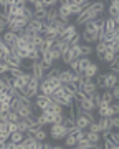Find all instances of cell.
<instances>
[{
	"label": "cell",
	"mask_w": 119,
	"mask_h": 149,
	"mask_svg": "<svg viewBox=\"0 0 119 149\" xmlns=\"http://www.w3.org/2000/svg\"><path fill=\"white\" fill-rule=\"evenodd\" d=\"M104 10H106V5H104L103 0H99V2H93L91 5L88 7V8H84V10L75 18V25L76 27H84L86 23L96 20V18H99V17H103Z\"/></svg>",
	"instance_id": "cell-1"
},
{
	"label": "cell",
	"mask_w": 119,
	"mask_h": 149,
	"mask_svg": "<svg viewBox=\"0 0 119 149\" xmlns=\"http://www.w3.org/2000/svg\"><path fill=\"white\" fill-rule=\"evenodd\" d=\"M71 129L66 128V126H63V124H51L50 126V131H48V136L51 139H55V141H61V139H65L68 134H70Z\"/></svg>",
	"instance_id": "cell-2"
},
{
	"label": "cell",
	"mask_w": 119,
	"mask_h": 149,
	"mask_svg": "<svg viewBox=\"0 0 119 149\" xmlns=\"http://www.w3.org/2000/svg\"><path fill=\"white\" fill-rule=\"evenodd\" d=\"M58 18L66 25L71 23V0H61L58 5Z\"/></svg>",
	"instance_id": "cell-3"
},
{
	"label": "cell",
	"mask_w": 119,
	"mask_h": 149,
	"mask_svg": "<svg viewBox=\"0 0 119 149\" xmlns=\"http://www.w3.org/2000/svg\"><path fill=\"white\" fill-rule=\"evenodd\" d=\"M30 35H37V33H42L43 35V22L37 20V18H33V20H30V23H28V27L25 28Z\"/></svg>",
	"instance_id": "cell-4"
},
{
	"label": "cell",
	"mask_w": 119,
	"mask_h": 149,
	"mask_svg": "<svg viewBox=\"0 0 119 149\" xmlns=\"http://www.w3.org/2000/svg\"><path fill=\"white\" fill-rule=\"evenodd\" d=\"M51 98L50 96H45V95H42V93H38V96L35 98V101H33V104L38 108V109H42L43 111L45 108H48L50 104H51Z\"/></svg>",
	"instance_id": "cell-5"
},
{
	"label": "cell",
	"mask_w": 119,
	"mask_h": 149,
	"mask_svg": "<svg viewBox=\"0 0 119 149\" xmlns=\"http://www.w3.org/2000/svg\"><path fill=\"white\" fill-rule=\"evenodd\" d=\"M35 104H33V106H28V104H20V108H18V114H20V118H22V119H27V118H32L33 114H35Z\"/></svg>",
	"instance_id": "cell-6"
},
{
	"label": "cell",
	"mask_w": 119,
	"mask_h": 149,
	"mask_svg": "<svg viewBox=\"0 0 119 149\" xmlns=\"http://www.w3.org/2000/svg\"><path fill=\"white\" fill-rule=\"evenodd\" d=\"M119 85V76L114 73H106V81H104V90H113L114 86Z\"/></svg>",
	"instance_id": "cell-7"
},
{
	"label": "cell",
	"mask_w": 119,
	"mask_h": 149,
	"mask_svg": "<svg viewBox=\"0 0 119 149\" xmlns=\"http://www.w3.org/2000/svg\"><path fill=\"white\" fill-rule=\"evenodd\" d=\"M75 123H76V128H78V129H83V131H86L88 126L91 124V121H89L86 116H83L81 113H78V111H76V121H75Z\"/></svg>",
	"instance_id": "cell-8"
},
{
	"label": "cell",
	"mask_w": 119,
	"mask_h": 149,
	"mask_svg": "<svg viewBox=\"0 0 119 149\" xmlns=\"http://www.w3.org/2000/svg\"><path fill=\"white\" fill-rule=\"evenodd\" d=\"M5 63L10 66V68H22L23 66V60L18 56V55H10L8 58L5 60Z\"/></svg>",
	"instance_id": "cell-9"
},
{
	"label": "cell",
	"mask_w": 119,
	"mask_h": 149,
	"mask_svg": "<svg viewBox=\"0 0 119 149\" xmlns=\"http://www.w3.org/2000/svg\"><path fill=\"white\" fill-rule=\"evenodd\" d=\"M98 124H99V131L101 133H109V131H113L111 128V118H98Z\"/></svg>",
	"instance_id": "cell-10"
},
{
	"label": "cell",
	"mask_w": 119,
	"mask_h": 149,
	"mask_svg": "<svg viewBox=\"0 0 119 149\" xmlns=\"http://www.w3.org/2000/svg\"><path fill=\"white\" fill-rule=\"evenodd\" d=\"M83 74H84L86 78H89V80L96 78L98 74H99V65H98V63H91L86 70H84V73H83Z\"/></svg>",
	"instance_id": "cell-11"
},
{
	"label": "cell",
	"mask_w": 119,
	"mask_h": 149,
	"mask_svg": "<svg viewBox=\"0 0 119 149\" xmlns=\"http://www.w3.org/2000/svg\"><path fill=\"white\" fill-rule=\"evenodd\" d=\"M2 38H3V43H5V45H8V47H13V45L17 43V38H18V35L7 30V32L2 35Z\"/></svg>",
	"instance_id": "cell-12"
},
{
	"label": "cell",
	"mask_w": 119,
	"mask_h": 149,
	"mask_svg": "<svg viewBox=\"0 0 119 149\" xmlns=\"http://www.w3.org/2000/svg\"><path fill=\"white\" fill-rule=\"evenodd\" d=\"M80 91H83L86 96H89V95H94L98 91V86L94 85V81H89V83H86V85H83V86H80Z\"/></svg>",
	"instance_id": "cell-13"
},
{
	"label": "cell",
	"mask_w": 119,
	"mask_h": 149,
	"mask_svg": "<svg viewBox=\"0 0 119 149\" xmlns=\"http://www.w3.org/2000/svg\"><path fill=\"white\" fill-rule=\"evenodd\" d=\"M55 47V40H51V38H45V42L42 43V47L38 48L40 50V55H46L50 53V50Z\"/></svg>",
	"instance_id": "cell-14"
},
{
	"label": "cell",
	"mask_w": 119,
	"mask_h": 149,
	"mask_svg": "<svg viewBox=\"0 0 119 149\" xmlns=\"http://www.w3.org/2000/svg\"><path fill=\"white\" fill-rule=\"evenodd\" d=\"M40 93H42V95H45V96H53L55 90L51 88V85H50L48 81L43 80V81H40Z\"/></svg>",
	"instance_id": "cell-15"
},
{
	"label": "cell",
	"mask_w": 119,
	"mask_h": 149,
	"mask_svg": "<svg viewBox=\"0 0 119 149\" xmlns=\"http://www.w3.org/2000/svg\"><path fill=\"white\" fill-rule=\"evenodd\" d=\"M108 13H109V17H113V18L119 15V0H111V2H109Z\"/></svg>",
	"instance_id": "cell-16"
},
{
	"label": "cell",
	"mask_w": 119,
	"mask_h": 149,
	"mask_svg": "<svg viewBox=\"0 0 119 149\" xmlns=\"http://www.w3.org/2000/svg\"><path fill=\"white\" fill-rule=\"evenodd\" d=\"M59 81L63 83V85H68L71 83V78H73V71L71 70H61V73H59Z\"/></svg>",
	"instance_id": "cell-17"
},
{
	"label": "cell",
	"mask_w": 119,
	"mask_h": 149,
	"mask_svg": "<svg viewBox=\"0 0 119 149\" xmlns=\"http://www.w3.org/2000/svg\"><path fill=\"white\" fill-rule=\"evenodd\" d=\"M25 138H27V134L22 133V131H15V133L10 134V141H12V143H15V144L23 143V141H25Z\"/></svg>",
	"instance_id": "cell-18"
},
{
	"label": "cell",
	"mask_w": 119,
	"mask_h": 149,
	"mask_svg": "<svg viewBox=\"0 0 119 149\" xmlns=\"http://www.w3.org/2000/svg\"><path fill=\"white\" fill-rule=\"evenodd\" d=\"M98 113V118H111V114H109V104H106V103H101V106L96 109Z\"/></svg>",
	"instance_id": "cell-19"
},
{
	"label": "cell",
	"mask_w": 119,
	"mask_h": 149,
	"mask_svg": "<svg viewBox=\"0 0 119 149\" xmlns=\"http://www.w3.org/2000/svg\"><path fill=\"white\" fill-rule=\"evenodd\" d=\"M45 80L51 85V88H53V90H58V88H61V86H63V83L59 81L58 76H45Z\"/></svg>",
	"instance_id": "cell-20"
},
{
	"label": "cell",
	"mask_w": 119,
	"mask_h": 149,
	"mask_svg": "<svg viewBox=\"0 0 119 149\" xmlns=\"http://www.w3.org/2000/svg\"><path fill=\"white\" fill-rule=\"evenodd\" d=\"M80 52H81V56H89L91 53H94V47L93 45H86V43H81L80 45Z\"/></svg>",
	"instance_id": "cell-21"
},
{
	"label": "cell",
	"mask_w": 119,
	"mask_h": 149,
	"mask_svg": "<svg viewBox=\"0 0 119 149\" xmlns=\"http://www.w3.org/2000/svg\"><path fill=\"white\" fill-rule=\"evenodd\" d=\"M86 139L89 141V143L93 144H99L103 139H101V134H98V133H91V131H86Z\"/></svg>",
	"instance_id": "cell-22"
},
{
	"label": "cell",
	"mask_w": 119,
	"mask_h": 149,
	"mask_svg": "<svg viewBox=\"0 0 119 149\" xmlns=\"http://www.w3.org/2000/svg\"><path fill=\"white\" fill-rule=\"evenodd\" d=\"M116 22H114L113 17H106V22H104V28H106V32H114L116 30Z\"/></svg>",
	"instance_id": "cell-23"
},
{
	"label": "cell",
	"mask_w": 119,
	"mask_h": 149,
	"mask_svg": "<svg viewBox=\"0 0 119 149\" xmlns=\"http://www.w3.org/2000/svg\"><path fill=\"white\" fill-rule=\"evenodd\" d=\"M101 100H103V103H106V104H113L114 98H113L111 90H104V93H101Z\"/></svg>",
	"instance_id": "cell-24"
},
{
	"label": "cell",
	"mask_w": 119,
	"mask_h": 149,
	"mask_svg": "<svg viewBox=\"0 0 119 149\" xmlns=\"http://www.w3.org/2000/svg\"><path fill=\"white\" fill-rule=\"evenodd\" d=\"M94 53H96L98 56H103V55L106 53V43L104 42H98L96 45H94Z\"/></svg>",
	"instance_id": "cell-25"
},
{
	"label": "cell",
	"mask_w": 119,
	"mask_h": 149,
	"mask_svg": "<svg viewBox=\"0 0 119 149\" xmlns=\"http://www.w3.org/2000/svg\"><path fill=\"white\" fill-rule=\"evenodd\" d=\"M43 42H45V37L42 35V33H37V35H33V38H32V45H33L35 48H40Z\"/></svg>",
	"instance_id": "cell-26"
},
{
	"label": "cell",
	"mask_w": 119,
	"mask_h": 149,
	"mask_svg": "<svg viewBox=\"0 0 119 149\" xmlns=\"http://www.w3.org/2000/svg\"><path fill=\"white\" fill-rule=\"evenodd\" d=\"M91 63H93V61L89 60V56H81V58H80V71L84 73V70H86Z\"/></svg>",
	"instance_id": "cell-27"
},
{
	"label": "cell",
	"mask_w": 119,
	"mask_h": 149,
	"mask_svg": "<svg viewBox=\"0 0 119 149\" xmlns=\"http://www.w3.org/2000/svg\"><path fill=\"white\" fill-rule=\"evenodd\" d=\"M33 136H35V139H37V141H40V143H46V138H48V134H46V131H45L43 128L38 129Z\"/></svg>",
	"instance_id": "cell-28"
},
{
	"label": "cell",
	"mask_w": 119,
	"mask_h": 149,
	"mask_svg": "<svg viewBox=\"0 0 119 149\" xmlns=\"http://www.w3.org/2000/svg\"><path fill=\"white\" fill-rule=\"evenodd\" d=\"M25 73H27V71H25V70L23 68H10V76L12 78H22V76H25Z\"/></svg>",
	"instance_id": "cell-29"
},
{
	"label": "cell",
	"mask_w": 119,
	"mask_h": 149,
	"mask_svg": "<svg viewBox=\"0 0 119 149\" xmlns=\"http://www.w3.org/2000/svg\"><path fill=\"white\" fill-rule=\"evenodd\" d=\"M104 81H106V73H99V74L96 76L94 85H96L99 90H104Z\"/></svg>",
	"instance_id": "cell-30"
},
{
	"label": "cell",
	"mask_w": 119,
	"mask_h": 149,
	"mask_svg": "<svg viewBox=\"0 0 119 149\" xmlns=\"http://www.w3.org/2000/svg\"><path fill=\"white\" fill-rule=\"evenodd\" d=\"M109 114H111V118L119 116V103L118 101H114L113 104H109Z\"/></svg>",
	"instance_id": "cell-31"
},
{
	"label": "cell",
	"mask_w": 119,
	"mask_h": 149,
	"mask_svg": "<svg viewBox=\"0 0 119 149\" xmlns=\"http://www.w3.org/2000/svg\"><path fill=\"white\" fill-rule=\"evenodd\" d=\"M76 119L75 118H70V116H65V121H63V126H66V128H70V129H73V128H76Z\"/></svg>",
	"instance_id": "cell-32"
},
{
	"label": "cell",
	"mask_w": 119,
	"mask_h": 149,
	"mask_svg": "<svg viewBox=\"0 0 119 149\" xmlns=\"http://www.w3.org/2000/svg\"><path fill=\"white\" fill-rule=\"evenodd\" d=\"M17 128H18V131H22V133H27V131H28L27 119H20V121L17 123Z\"/></svg>",
	"instance_id": "cell-33"
},
{
	"label": "cell",
	"mask_w": 119,
	"mask_h": 149,
	"mask_svg": "<svg viewBox=\"0 0 119 149\" xmlns=\"http://www.w3.org/2000/svg\"><path fill=\"white\" fill-rule=\"evenodd\" d=\"M48 55L51 56V60H53V61H58V60H61V53H59V50H56V48H51Z\"/></svg>",
	"instance_id": "cell-34"
},
{
	"label": "cell",
	"mask_w": 119,
	"mask_h": 149,
	"mask_svg": "<svg viewBox=\"0 0 119 149\" xmlns=\"http://www.w3.org/2000/svg\"><path fill=\"white\" fill-rule=\"evenodd\" d=\"M20 119H22V118H20V114H18L17 111H10V113H8V123H18Z\"/></svg>",
	"instance_id": "cell-35"
},
{
	"label": "cell",
	"mask_w": 119,
	"mask_h": 149,
	"mask_svg": "<svg viewBox=\"0 0 119 149\" xmlns=\"http://www.w3.org/2000/svg\"><path fill=\"white\" fill-rule=\"evenodd\" d=\"M18 56H20L23 61H27L28 56H30V52H28L27 48H18Z\"/></svg>",
	"instance_id": "cell-36"
},
{
	"label": "cell",
	"mask_w": 119,
	"mask_h": 149,
	"mask_svg": "<svg viewBox=\"0 0 119 149\" xmlns=\"http://www.w3.org/2000/svg\"><path fill=\"white\" fill-rule=\"evenodd\" d=\"M20 104H22V101H20L18 98H13V100H12V103H10V111H18Z\"/></svg>",
	"instance_id": "cell-37"
},
{
	"label": "cell",
	"mask_w": 119,
	"mask_h": 149,
	"mask_svg": "<svg viewBox=\"0 0 119 149\" xmlns=\"http://www.w3.org/2000/svg\"><path fill=\"white\" fill-rule=\"evenodd\" d=\"M93 101H94V104H96V109L99 106H101V103H103V100H101V93H94V95H93Z\"/></svg>",
	"instance_id": "cell-38"
},
{
	"label": "cell",
	"mask_w": 119,
	"mask_h": 149,
	"mask_svg": "<svg viewBox=\"0 0 119 149\" xmlns=\"http://www.w3.org/2000/svg\"><path fill=\"white\" fill-rule=\"evenodd\" d=\"M35 18L40 22H45L46 20V10H40V12H35Z\"/></svg>",
	"instance_id": "cell-39"
},
{
	"label": "cell",
	"mask_w": 119,
	"mask_h": 149,
	"mask_svg": "<svg viewBox=\"0 0 119 149\" xmlns=\"http://www.w3.org/2000/svg\"><path fill=\"white\" fill-rule=\"evenodd\" d=\"M86 131H91V133H98V134H101V131H99V124H98V123H91V124L88 126Z\"/></svg>",
	"instance_id": "cell-40"
},
{
	"label": "cell",
	"mask_w": 119,
	"mask_h": 149,
	"mask_svg": "<svg viewBox=\"0 0 119 149\" xmlns=\"http://www.w3.org/2000/svg\"><path fill=\"white\" fill-rule=\"evenodd\" d=\"M111 128H113V131H114V129L119 131V116H113V118H111Z\"/></svg>",
	"instance_id": "cell-41"
},
{
	"label": "cell",
	"mask_w": 119,
	"mask_h": 149,
	"mask_svg": "<svg viewBox=\"0 0 119 149\" xmlns=\"http://www.w3.org/2000/svg\"><path fill=\"white\" fill-rule=\"evenodd\" d=\"M10 139V133L8 131H0V143H7Z\"/></svg>",
	"instance_id": "cell-42"
},
{
	"label": "cell",
	"mask_w": 119,
	"mask_h": 149,
	"mask_svg": "<svg viewBox=\"0 0 119 149\" xmlns=\"http://www.w3.org/2000/svg\"><path fill=\"white\" fill-rule=\"evenodd\" d=\"M70 70L71 71H80V60H73L70 63Z\"/></svg>",
	"instance_id": "cell-43"
},
{
	"label": "cell",
	"mask_w": 119,
	"mask_h": 149,
	"mask_svg": "<svg viewBox=\"0 0 119 149\" xmlns=\"http://www.w3.org/2000/svg\"><path fill=\"white\" fill-rule=\"evenodd\" d=\"M37 121H38V124H40L42 128H43V126H46V119H45V116L42 114V113H40V114L37 116Z\"/></svg>",
	"instance_id": "cell-44"
},
{
	"label": "cell",
	"mask_w": 119,
	"mask_h": 149,
	"mask_svg": "<svg viewBox=\"0 0 119 149\" xmlns=\"http://www.w3.org/2000/svg\"><path fill=\"white\" fill-rule=\"evenodd\" d=\"M8 113L10 111H0V121L2 123H8Z\"/></svg>",
	"instance_id": "cell-45"
},
{
	"label": "cell",
	"mask_w": 119,
	"mask_h": 149,
	"mask_svg": "<svg viewBox=\"0 0 119 149\" xmlns=\"http://www.w3.org/2000/svg\"><path fill=\"white\" fill-rule=\"evenodd\" d=\"M111 93H113L114 101H118V100H119V85H118V86H114L113 90H111Z\"/></svg>",
	"instance_id": "cell-46"
},
{
	"label": "cell",
	"mask_w": 119,
	"mask_h": 149,
	"mask_svg": "<svg viewBox=\"0 0 119 149\" xmlns=\"http://www.w3.org/2000/svg\"><path fill=\"white\" fill-rule=\"evenodd\" d=\"M15 131H18V128H17V123H8V133H15Z\"/></svg>",
	"instance_id": "cell-47"
},
{
	"label": "cell",
	"mask_w": 119,
	"mask_h": 149,
	"mask_svg": "<svg viewBox=\"0 0 119 149\" xmlns=\"http://www.w3.org/2000/svg\"><path fill=\"white\" fill-rule=\"evenodd\" d=\"M5 32H7V22L0 20V35H3Z\"/></svg>",
	"instance_id": "cell-48"
},
{
	"label": "cell",
	"mask_w": 119,
	"mask_h": 149,
	"mask_svg": "<svg viewBox=\"0 0 119 149\" xmlns=\"http://www.w3.org/2000/svg\"><path fill=\"white\" fill-rule=\"evenodd\" d=\"M103 141H104V144H103V148H104V149H113L114 144L109 141V138H108V139H103Z\"/></svg>",
	"instance_id": "cell-49"
},
{
	"label": "cell",
	"mask_w": 119,
	"mask_h": 149,
	"mask_svg": "<svg viewBox=\"0 0 119 149\" xmlns=\"http://www.w3.org/2000/svg\"><path fill=\"white\" fill-rule=\"evenodd\" d=\"M113 53L114 55H119V42H116V40L113 42Z\"/></svg>",
	"instance_id": "cell-50"
},
{
	"label": "cell",
	"mask_w": 119,
	"mask_h": 149,
	"mask_svg": "<svg viewBox=\"0 0 119 149\" xmlns=\"http://www.w3.org/2000/svg\"><path fill=\"white\" fill-rule=\"evenodd\" d=\"M43 149H53V144H50L46 141V143H43Z\"/></svg>",
	"instance_id": "cell-51"
},
{
	"label": "cell",
	"mask_w": 119,
	"mask_h": 149,
	"mask_svg": "<svg viewBox=\"0 0 119 149\" xmlns=\"http://www.w3.org/2000/svg\"><path fill=\"white\" fill-rule=\"evenodd\" d=\"M33 149H43V143H40V141H38V143H37V146H35Z\"/></svg>",
	"instance_id": "cell-52"
},
{
	"label": "cell",
	"mask_w": 119,
	"mask_h": 149,
	"mask_svg": "<svg viewBox=\"0 0 119 149\" xmlns=\"http://www.w3.org/2000/svg\"><path fill=\"white\" fill-rule=\"evenodd\" d=\"M53 149H68V148H65V146H61V144H55V146H53Z\"/></svg>",
	"instance_id": "cell-53"
},
{
	"label": "cell",
	"mask_w": 119,
	"mask_h": 149,
	"mask_svg": "<svg viewBox=\"0 0 119 149\" xmlns=\"http://www.w3.org/2000/svg\"><path fill=\"white\" fill-rule=\"evenodd\" d=\"M113 149H119V146H113Z\"/></svg>",
	"instance_id": "cell-54"
},
{
	"label": "cell",
	"mask_w": 119,
	"mask_h": 149,
	"mask_svg": "<svg viewBox=\"0 0 119 149\" xmlns=\"http://www.w3.org/2000/svg\"><path fill=\"white\" fill-rule=\"evenodd\" d=\"M0 65H2V61H0Z\"/></svg>",
	"instance_id": "cell-55"
},
{
	"label": "cell",
	"mask_w": 119,
	"mask_h": 149,
	"mask_svg": "<svg viewBox=\"0 0 119 149\" xmlns=\"http://www.w3.org/2000/svg\"><path fill=\"white\" fill-rule=\"evenodd\" d=\"M118 103H119V100H118Z\"/></svg>",
	"instance_id": "cell-56"
}]
</instances>
